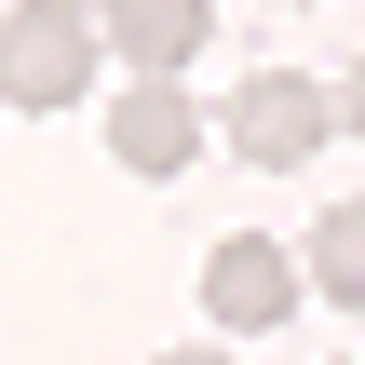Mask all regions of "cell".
I'll return each instance as SVG.
<instances>
[{
  "instance_id": "5b68a950",
  "label": "cell",
  "mask_w": 365,
  "mask_h": 365,
  "mask_svg": "<svg viewBox=\"0 0 365 365\" xmlns=\"http://www.w3.org/2000/svg\"><path fill=\"white\" fill-rule=\"evenodd\" d=\"M203 41H217V0H108L95 14V54H135V81H176Z\"/></svg>"
},
{
  "instance_id": "8992f818",
  "label": "cell",
  "mask_w": 365,
  "mask_h": 365,
  "mask_svg": "<svg viewBox=\"0 0 365 365\" xmlns=\"http://www.w3.org/2000/svg\"><path fill=\"white\" fill-rule=\"evenodd\" d=\"M298 284H325L339 312H365V203H325L312 244H298Z\"/></svg>"
},
{
  "instance_id": "277c9868",
  "label": "cell",
  "mask_w": 365,
  "mask_h": 365,
  "mask_svg": "<svg viewBox=\"0 0 365 365\" xmlns=\"http://www.w3.org/2000/svg\"><path fill=\"white\" fill-rule=\"evenodd\" d=\"M190 149H203L190 81H122V95H108V163H122V176H176Z\"/></svg>"
},
{
  "instance_id": "ba28073f",
  "label": "cell",
  "mask_w": 365,
  "mask_h": 365,
  "mask_svg": "<svg viewBox=\"0 0 365 365\" xmlns=\"http://www.w3.org/2000/svg\"><path fill=\"white\" fill-rule=\"evenodd\" d=\"M163 365H230V352H217V339H190V352H163Z\"/></svg>"
},
{
  "instance_id": "3957f363",
  "label": "cell",
  "mask_w": 365,
  "mask_h": 365,
  "mask_svg": "<svg viewBox=\"0 0 365 365\" xmlns=\"http://www.w3.org/2000/svg\"><path fill=\"white\" fill-rule=\"evenodd\" d=\"M298 298H312V284H298V257H284L271 230H230V244H203V312H217L230 339H271Z\"/></svg>"
},
{
  "instance_id": "52a82bcc",
  "label": "cell",
  "mask_w": 365,
  "mask_h": 365,
  "mask_svg": "<svg viewBox=\"0 0 365 365\" xmlns=\"http://www.w3.org/2000/svg\"><path fill=\"white\" fill-rule=\"evenodd\" d=\"M325 135H365V68L339 81V95H325Z\"/></svg>"
},
{
  "instance_id": "6da1fadb",
  "label": "cell",
  "mask_w": 365,
  "mask_h": 365,
  "mask_svg": "<svg viewBox=\"0 0 365 365\" xmlns=\"http://www.w3.org/2000/svg\"><path fill=\"white\" fill-rule=\"evenodd\" d=\"M95 81V14L81 0H14L0 14V108H81Z\"/></svg>"
},
{
  "instance_id": "7a4b0ae2",
  "label": "cell",
  "mask_w": 365,
  "mask_h": 365,
  "mask_svg": "<svg viewBox=\"0 0 365 365\" xmlns=\"http://www.w3.org/2000/svg\"><path fill=\"white\" fill-rule=\"evenodd\" d=\"M217 122H230V149H244V163H271V176H284V163H312V149H325V81H312V68H244Z\"/></svg>"
}]
</instances>
